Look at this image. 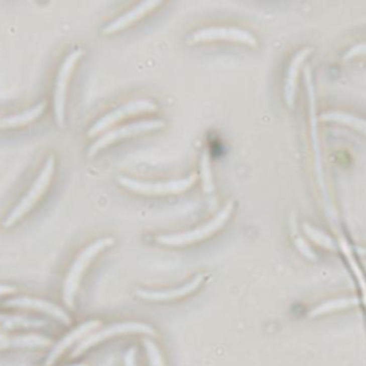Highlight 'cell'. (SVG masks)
<instances>
[{
	"label": "cell",
	"instance_id": "25",
	"mask_svg": "<svg viewBox=\"0 0 366 366\" xmlns=\"http://www.w3.org/2000/svg\"><path fill=\"white\" fill-rule=\"evenodd\" d=\"M125 366H136V349L132 347L125 355Z\"/></svg>",
	"mask_w": 366,
	"mask_h": 366
},
{
	"label": "cell",
	"instance_id": "12",
	"mask_svg": "<svg viewBox=\"0 0 366 366\" xmlns=\"http://www.w3.org/2000/svg\"><path fill=\"white\" fill-rule=\"evenodd\" d=\"M5 306L9 308H23V309H35L39 312L47 313L49 316H53L55 319L59 322L65 323V325H70V316L66 313L62 308H59L57 305L52 303V302L43 301L39 298H30V296H20V298H12L9 301L5 302Z\"/></svg>",
	"mask_w": 366,
	"mask_h": 366
},
{
	"label": "cell",
	"instance_id": "4",
	"mask_svg": "<svg viewBox=\"0 0 366 366\" xmlns=\"http://www.w3.org/2000/svg\"><path fill=\"white\" fill-rule=\"evenodd\" d=\"M117 183L122 188L132 190L135 193L141 195H148V196H168V195H179L182 192H186L190 189L197 180V173L193 172L189 176L182 179H170V180H158V182H151V180H139V179L129 178L119 175Z\"/></svg>",
	"mask_w": 366,
	"mask_h": 366
},
{
	"label": "cell",
	"instance_id": "21",
	"mask_svg": "<svg viewBox=\"0 0 366 366\" xmlns=\"http://www.w3.org/2000/svg\"><path fill=\"white\" fill-rule=\"evenodd\" d=\"M291 223H292V235H293V240H295V245L298 246V249L301 251L302 254L305 255V256H308L310 259H315L316 258V255L313 252V249L310 248V245L308 243V240L303 237V236L296 230V226H295V217H292L291 219Z\"/></svg>",
	"mask_w": 366,
	"mask_h": 366
},
{
	"label": "cell",
	"instance_id": "3",
	"mask_svg": "<svg viewBox=\"0 0 366 366\" xmlns=\"http://www.w3.org/2000/svg\"><path fill=\"white\" fill-rule=\"evenodd\" d=\"M233 210H235V202L230 199L210 220H207L206 223L196 226L195 229H190L186 232L159 235L155 237V240H156V243L163 245V246H186V245L200 242L209 236L215 235L217 230H220L226 225V222L230 219Z\"/></svg>",
	"mask_w": 366,
	"mask_h": 366
},
{
	"label": "cell",
	"instance_id": "19",
	"mask_svg": "<svg viewBox=\"0 0 366 366\" xmlns=\"http://www.w3.org/2000/svg\"><path fill=\"white\" fill-rule=\"evenodd\" d=\"M0 325L5 328H42L46 326V322L35 318H25L16 315H2L0 313Z\"/></svg>",
	"mask_w": 366,
	"mask_h": 366
},
{
	"label": "cell",
	"instance_id": "20",
	"mask_svg": "<svg viewBox=\"0 0 366 366\" xmlns=\"http://www.w3.org/2000/svg\"><path fill=\"white\" fill-rule=\"evenodd\" d=\"M302 227H303L305 235L308 236L310 240H313L315 243L320 245V246H323V248H328V249H335V242H333V239H332L326 232H323L322 229L316 227V226H313L312 223H308V222H305V223L302 225Z\"/></svg>",
	"mask_w": 366,
	"mask_h": 366
},
{
	"label": "cell",
	"instance_id": "26",
	"mask_svg": "<svg viewBox=\"0 0 366 366\" xmlns=\"http://www.w3.org/2000/svg\"><path fill=\"white\" fill-rule=\"evenodd\" d=\"M16 292L15 286H10V285H0V296H5V295H12Z\"/></svg>",
	"mask_w": 366,
	"mask_h": 366
},
{
	"label": "cell",
	"instance_id": "23",
	"mask_svg": "<svg viewBox=\"0 0 366 366\" xmlns=\"http://www.w3.org/2000/svg\"><path fill=\"white\" fill-rule=\"evenodd\" d=\"M353 303H356L355 299H338V301L328 302V303H325V305H320V306H318L316 309H313L312 313L316 315V313H322V312H326V310L340 309V308H345V306L353 305Z\"/></svg>",
	"mask_w": 366,
	"mask_h": 366
},
{
	"label": "cell",
	"instance_id": "6",
	"mask_svg": "<svg viewBox=\"0 0 366 366\" xmlns=\"http://www.w3.org/2000/svg\"><path fill=\"white\" fill-rule=\"evenodd\" d=\"M163 128H165V120H162V119H146V120L128 123V125H123V126H117L114 129H109L89 146L87 156L97 155L102 149L107 148L109 145H112L114 142L122 141V139L131 138L135 135L146 133V132L159 131Z\"/></svg>",
	"mask_w": 366,
	"mask_h": 366
},
{
	"label": "cell",
	"instance_id": "18",
	"mask_svg": "<svg viewBox=\"0 0 366 366\" xmlns=\"http://www.w3.org/2000/svg\"><path fill=\"white\" fill-rule=\"evenodd\" d=\"M200 179H202V188L207 196H213L215 193V183H213V173H212V163H210V153L209 149L205 148L200 156Z\"/></svg>",
	"mask_w": 366,
	"mask_h": 366
},
{
	"label": "cell",
	"instance_id": "24",
	"mask_svg": "<svg viewBox=\"0 0 366 366\" xmlns=\"http://www.w3.org/2000/svg\"><path fill=\"white\" fill-rule=\"evenodd\" d=\"M360 56H366V42H360V43H356V45L349 47L343 55V60H350L353 57Z\"/></svg>",
	"mask_w": 366,
	"mask_h": 366
},
{
	"label": "cell",
	"instance_id": "5",
	"mask_svg": "<svg viewBox=\"0 0 366 366\" xmlns=\"http://www.w3.org/2000/svg\"><path fill=\"white\" fill-rule=\"evenodd\" d=\"M83 53H85V50L82 47H75L63 59L62 65L59 67V72H57L55 90H53V113H55V120L59 128H65L67 89H69V83L75 72L76 65L82 59Z\"/></svg>",
	"mask_w": 366,
	"mask_h": 366
},
{
	"label": "cell",
	"instance_id": "8",
	"mask_svg": "<svg viewBox=\"0 0 366 366\" xmlns=\"http://www.w3.org/2000/svg\"><path fill=\"white\" fill-rule=\"evenodd\" d=\"M156 110H158V104L155 103L153 100H149V99H136V100H132V102H128V103L113 109L109 113H106L100 119H97L89 128L87 136L93 138V136H97L102 132H107L116 123L120 122L123 119H126V117H129V116L141 114V113H152L156 112Z\"/></svg>",
	"mask_w": 366,
	"mask_h": 366
},
{
	"label": "cell",
	"instance_id": "28",
	"mask_svg": "<svg viewBox=\"0 0 366 366\" xmlns=\"http://www.w3.org/2000/svg\"><path fill=\"white\" fill-rule=\"evenodd\" d=\"M69 366H86V365H83V363H80V365H69Z\"/></svg>",
	"mask_w": 366,
	"mask_h": 366
},
{
	"label": "cell",
	"instance_id": "15",
	"mask_svg": "<svg viewBox=\"0 0 366 366\" xmlns=\"http://www.w3.org/2000/svg\"><path fill=\"white\" fill-rule=\"evenodd\" d=\"M47 102L42 100L40 103H36L30 109H26L23 112L9 114V116H0V129H13V128H22L29 123L35 122L42 116V113L46 109Z\"/></svg>",
	"mask_w": 366,
	"mask_h": 366
},
{
	"label": "cell",
	"instance_id": "2",
	"mask_svg": "<svg viewBox=\"0 0 366 366\" xmlns=\"http://www.w3.org/2000/svg\"><path fill=\"white\" fill-rule=\"evenodd\" d=\"M114 245V237H100L96 239L92 243H89L86 248H83L79 255L75 258V261L72 263L69 272L66 275L65 281H63V288H62V295H63V302L69 309L75 308V299L79 285L82 282L83 273L89 268V265L92 263L94 258L100 252H103L106 248Z\"/></svg>",
	"mask_w": 366,
	"mask_h": 366
},
{
	"label": "cell",
	"instance_id": "14",
	"mask_svg": "<svg viewBox=\"0 0 366 366\" xmlns=\"http://www.w3.org/2000/svg\"><path fill=\"white\" fill-rule=\"evenodd\" d=\"M99 326H100V322H99V320H96V319L87 320V322H85V323H82L80 326H77L75 330L69 332L65 338L60 339L56 345L52 347V350H50V353H49V356H47V359H46V366L53 365L57 359L63 355V352H65L67 347L72 346L75 342L80 340L82 338H86L87 335H90V333L94 332V330H97Z\"/></svg>",
	"mask_w": 366,
	"mask_h": 366
},
{
	"label": "cell",
	"instance_id": "7",
	"mask_svg": "<svg viewBox=\"0 0 366 366\" xmlns=\"http://www.w3.org/2000/svg\"><path fill=\"white\" fill-rule=\"evenodd\" d=\"M215 40L235 42V43H242L249 47H256L259 43L252 32L242 28H235V26L202 28L190 33L186 42L189 45H196V43H203V42H215Z\"/></svg>",
	"mask_w": 366,
	"mask_h": 366
},
{
	"label": "cell",
	"instance_id": "10",
	"mask_svg": "<svg viewBox=\"0 0 366 366\" xmlns=\"http://www.w3.org/2000/svg\"><path fill=\"white\" fill-rule=\"evenodd\" d=\"M162 3H163V0H143L141 3H138L135 8H132L128 12H125L119 18H116L110 23H107L102 29V33H103L104 36H109V35L120 32L123 29L129 28L132 25H135L136 22L143 19L146 15H149L156 8H159Z\"/></svg>",
	"mask_w": 366,
	"mask_h": 366
},
{
	"label": "cell",
	"instance_id": "11",
	"mask_svg": "<svg viewBox=\"0 0 366 366\" xmlns=\"http://www.w3.org/2000/svg\"><path fill=\"white\" fill-rule=\"evenodd\" d=\"M205 281V275L203 273H197L196 276L188 283L173 288V289H166V291H148V289H138L135 292V295L138 298H141L143 301L151 302H166V301H175V299H180L190 295L192 292H195L202 285V282Z\"/></svg>",
	"mask_w": 366,
	"mask_h": 366
},
{
	"label": "cell",
	"instance_id": "27",
	"mask_svg": "<svg viewBox=\"0 0 366 366\" xmlns=\"http://www.w3.org/2000/svg\"><path fill=\"white\" fill-rule=\"evenodd\" d=\"M6 336H8V335H5V333H2V332H0V340H2V339H5Z\"/></svg>",
	"mask_w": 366,
	"mask_h": 366
},
{
	"label": "cell",
	"instance_id": "22",
	"mask_svg": "<svg viewBox=\"0 0 366 366\" xmlns=\"http://www.w3.org/2000/svg\"><path fill=\"white\" fill-rule=\"evenodd\" d=\"M143 345H145V349H146V353H148V357H149L151 366H165V362H163V357H162L159 347L156 346V343L153 340H151V339H143Z\"/></svg>",
	"mask_w": 366,
	"mask_h": 366
},
{
	"label": "cell",
	"instance_id": "9",
	"mask_svg": "<svg viewBox=\"0 0 366 366\" xmlns=\"http://www.w3.org/2000/svg\"><path fill=\"white\" fill-rule=\"evenodd\" d=\"M128 333H146V335H155V329L151 325L143 323V322H122V323H114L107 328L94 330L90 335H87L77 346L73 349L72 356H80L83 352H86L89 347L94 346L96 343H100L106 339L117 336V335H128Z\"/></svg>",
	"mask_w": 366,
	"mask_h": 366
},
{
	"label": "cell",
	"instance_id": "16",
	"mask_svg": "<svg viewBox=\"0 0 366 366\" xmlns=\"http://www.w3.org/2000/svg\"><path fill=\"white\" fill-rule=\"evenodd\" d=\"M319 119L322 122L345 125V126H349L350 129H355V131L366 135V119L362 116L353 114V113L345 112V110H328V112L322 113Z\"/></svg>",
	"mask_w": 366,
	"mask_h": 366
},
{
	"label": "cell",
	"instance_id": "13",
	"mask_svg": "<svg viewBox=\"0 0 366 366\" xmlns=\"http://www.w3.org/2000/svg\"><path fill=\"white\" fill-rule=\"evenodd\" d=\"M310 53H312V47L305 46L302 47L301 50H298L289 62L288 70H286V76H285V86H283V96H285V102L289 107H293L295 103V97H296V87H298V77H299V72L303 65V62L308 59Z\"/></svg>",
	"mask_w": 366,
	"mask_h": 366
},
{
	"label": "cell",
	"instance_id": "17",
	"mask_svg": "<svg viewBox=\"0 0 366 366\" xmlns=\"http://www.w3.org/2000/svg\"><path fill=\"white\" fill-rule=\"evenodd\" d=\"M52 340L40 335H23V336H6L0 340V350L8 347H47Z\"/></svg>",
	"mask_w": 366,
	"mask_h": 366
},
{
	"label": "cell",
	"instance_id": "1",
	"mask_svg": "<svg viewBox=\"0 0 366 366\" xmlns=\"http://www.w3.org/2000/svg\"><path fill=\"white\" fill-rule=\"evenodd\" d=\"M55 169H56V156L49 155L36 179L33 180L32 186L28 189V192L23 195V197L3 219V222H2L3 227H12L13 225H16L19 220H22L33 207L38 205L39 200L42 199V196L47 192L49 186L52 185V180L55 176Z\"/></svg>",
	"mask_w": 366,
	"mask_h": 366
}]
</instances>
